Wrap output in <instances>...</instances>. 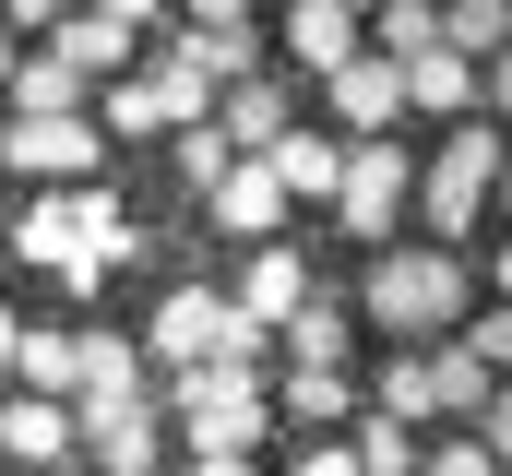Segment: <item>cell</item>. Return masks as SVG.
<instances>
[{"instance_id":"25","label":"cell","mask_w":512,"mask_h":476,"mask_svg":"<svg viewBox=\"0 0 512 476\" xmlns=\"http://www.w3.org/2000/svg\"><path fill=\"white\" fill-rule=\"evenodd\" d=\"M441 48H453V60H501V48H512V0H477V12H441Z\"/></svg>"},{"instance_id":"13","label":"cell","mask_w":512,"mask_h":476,"mask_svg":"<svg viewBox=\"0 0 512 476\" xmlns=\"http://www.w3.org/2000/svg\"><path fill=\"white\" fill-rule=\"evenodd\" d=\"M203 203H215V227H227V238H251V250L286 227V179H274L262 155H239V167H227V179H215Z\"/></svg>"},{"instance_id":"33","label":"cell","mask_w":512,"mask_h":476,"mask_svg":"<svg viewBox=\"0 0 512 476\" xmlns=\"http://www.w3.org/2000/svg\"><path fill=\"white\" fill-rule=\"evenodd\" d=\"M477 453L512 476V393H489V417H477Z\"/></svg>"},{"instance_id":"41","label":"cell","mask_w":512,"mask_h":476,"mask_svg":"<svg viewBox=\"0 0 512 476\" xmlns=\"http://www.w3.org/2000/svg\"><path fill=\"white\" fill-rule=\"evenodd\" d=\"M489 274H501V298H512V238H501V262H489Z\"/></svg>"},{"instance_id":"31","label":"cell","mask_w":512,"mask_h":476,"mask_svg":"<svg viewBox=\"0 0 512 476\" xmlns=\"http://www.w3.org/2000/svg\"><path fill=\"white\" fill-rule=\"evenodd\" d=\"M417 476H501L477 441H417Z\"/></svg>"},{"instance_id":"10","label":"cell","mask_w":512,"mask_h":476,"mask_svg":"<svg viewBox=\"0 0 512 476\" xmlns=\"http://www.w3.org/2000/svg\"><path fill=\"white\" fill-rule=\"evenodd\" d=\"M12 250L48 262L60 286H96V262H84V203H60V191H36V203L12 215Z\"/></svg>"},{"instance_id":"2","label":"cell","mask_w":512,"mask_h":476,"mask_svg":"<svg viewBox=\"0 0 512 476\" xmlns=\"http://www.w3.org/2000/svg\"><path fill=\"white\" fill-rule=\"evenodd\" d=\"M501 155H512L501 119H453V131H441V155H429V179H417V227L441 238V250L501 203Z\"/></svg>"},{"instance_id":"18","label":"cell","mask_w":512,"mask_h":476,"mask_svg":"<svg viewBox=\"0 0 512 476\" xmlns=\"http://www.w3.org/2000/svg\"><path fill=\"white\" fill-rule=\"evenodd\" d=\"M405 108H417V119H477V60L417 48V60H405Z\"/></svg>"},{"instance_id":"35","label":"cell","mask_w":512,"mask_h":476,"mask_svg":"<svg viewBox=\"0 0 512 476\" xmlns=\"http://www.w3.org/2000/svg\"><path fill=\"white\" fill-rule=\"evenodd\" d=\"M60 12H72V0H0V24H24V36H48Z\"/></svg>"},{"instance_id":"23","label":"cell","mask_w":512,"mask_h":476,"mask_svg":"<svg viewBox=\"0 0 512 476\" xmlns=\"http://www.w3.org/2000/svg\"><path fill=\"white\" fill-rule=\"evenodd\" d=\"M286 346H298V369H334V357H346V298L310 286V298L286 310Z\"/></svg>"},{"instance_id":"1","label":"cell","mask_w":512,"mask_h":476,"mask_svg":"<svg viewBox=\"0 0 512 476\" xmlns=\"http://www.w3.org/2000/svg\"><path fill=\"white\" fill-rule=\"evenodd\" d=\"M465 298H477V274H465V250H382L370 262V322L405 334V346H429V334H465Z\"/></svg>"},{"instance_id":"22","label":"cell","mask_w":512,"mask_h":476,"mask_svg":"<svg viewBox=\"0 0 512 476\" xmlns=\"http://www.w3.org/2000/svg\"><path fill=\"white\" fill-rule=\"evenodd\" d=\"M346 465L358 476H417V429L382 417V405H358V417H346Z\"/></svg>"},{"instance_id":"15","label":"cell","mask_w":512,"mask_h":476,"mask_svg":"<svg viewBox=\"0 0 512 476\" xmlns=\"http://www.w3.org/2000/svg\"><path fill=\"white\" fill-rule=\"evenodd\" d=\"M167 60H179V72H203V84L227 96V84H251V72H262V36H251V24H179V36H167Z\"/></svg>"},{"instance_id":"21","label":"cell","mask_w":512,"mask_h":476,"mask_svg":"<svg viewBox=\"0 0 512 476\" xmlns=\"http://www.w3.org/2000/svg\"><path fill=\"white\" fill-rule=\"evenodd\" d=\"M262 167L286 179V203H334V179H346V143H322V131H286Z\"/></svg>"},{"instance_id":"42","label":"cell","mask_w":512,"mask_h":476,"mask_svg":"<svg viewBox=\"0 0 512 476\" xmlns=\"http://www.w3.org/2000/svg\"><path fill=\"white\" fill-rule=\"evenodd\" d=\"M334 12H382V0H334Z\"/></svg>"},{"instance_id":"29","label":"cell","mask_w":512,"mask_h":476,"mask_svg":"<svg viewBox=\"0 0 512 476\" xmlns=\"http://www.w3.org/2000/svg\"><path fill=\"white\" fill-rule=\"evenodd\" d=\"M120 250H131V215H120V203H108V191H84V262L108 274Z\"/></svg>"},{"instance_id":"5","label":"cell","mask_w":512,"mask_h":476,"mask_svg":"<svg viewBox=\"0 0 512 476\" xmlns=\"http://www.w3.org/2000/svg\"><path fill=\"white\" fill-rule=\"evenodd\" d=\"M405 203H417V155L405 143H346V179H334V227L370 238V250H393V227H405Z\"/></svg>"},{"instance_id":"7","label":"cell","mask_w":512,"mask_h":476,"mask_svg":"<svg viewBox=\"0 0 512 476\" xmlns=\"http://www.w3.org/2000/svg\"><path fill=\"white\" fill-rule=\"evenodd\" d=\"M322 108L346 119V143H382L393 119H405V60H382V48H358L334 84H322Z\"/></svg>"},{"instance_id":"4","label":"cell","mask_w":512,"mask_h":476,"mask_svg":"<svg viewBox=\"0 0 512 476\" xmlns=\"http://www.w3.org/2000/svg\"><path fill=\"white\" fill-rule=\"evenodd\" d=\"M143 346L167 357V369H203V357H239V369H251L274 334L239 322V298H227V286H167V298H155V322H143Z\"/></svg>"},{"instance_id":"39","label":"cell","mask_w":512,"mask_h":476,"mask_svg":"<svg viewBox=\"0 0 512 476\" xmlns=\"http://www.w3.org/2000/svg\"><path fill=\"white\" fill-rule=\"evenodd\" d=\"M191 24H251V0H191Z\"/></svg>"},{"instance_id":"24","label":"cell","mask_w":512,"mask_h":476,"mask_svg":"<svg viewBox=\"0 0 512 476\" xmlns=\"http://www.w3.org/2000/svg\"><path fill=\"white\" fill-rule=\"evenodd\" d=\"M286 417H298V429H346V417H358L346 369H298V381H286Z\"/></svg>"},{"instance_id":"46","label":"cell","mask_w":512,"mask_h":476,"mask_svg":"<svg viewBox=\"0 0 512 476\" xmlns=\"http://www.w3.org/2000/svg\"><path fill=\"white\" fill-rule=\"evenodd\" d=\"M155 476H191V465H155Z\"/></svg>"},{"instance_id":"8","label":"cell","mask_w":512,"mask_h":476,"mask_svg":"<svg viewBox=\"0 0 512 476\" xmlns=\"http://www.w3.org/2000/svg\"><path fill=\"white\" fill-rule=\"evenodd\" d=\"M72 453H84L72 405H48V393H12V405H0V465L12 476H60Z\"/></svg>"},{"instance_id":"28","label":"cell","mask_w":512,"mask_h":476,"mask_svg":"<svg viewBox=\"0 0 512 476\" xmlns=\"http://www.w3.org/2000/svg\"><path fill=\"white\" fill-rule=\"evenodd\" d=\"M143 381V346L131 334H84V393H131Z\"/></svg>"},{"instance_id":"38","label":"cell","mask_w":512,"mask_h":476,"mask_svg":"<svg viewBox=\"0 0 512 476\" xmlns=\"http://www.w3.org/2000/svg\"><path fill=\"white\" fill-rule=\"evenodd\" d=\"M191 476H262L251 453H191Z\"/></svg>"},{"instance_id":"30","label":"cell","mask_w":512,"mask_h":476,"mask_svg":"<svg viewBox=\"0 0 512 476\" xmlns=\"http://www.w3.org/2000/svg\"><path fill=\"white\" fill-rule=\"evenodd\" d=\"M227 167H239V155H227V143H215V119H203V131H179V179H203V191H215V179H227Z\"/></svg>"},{"instance_id":"34","label":"cell","mask_w":512,"mask_h":476,"mask_svg":"<svg viewBox=\"0 0 512 476\" xmlns=\"http://www.w3.org/2000/svg\"><path fill=\"white\" fill-rule=\"evenodd\" d=\"M477 108H489V119H512V48L489 60V72H477Z\"/></svg>"},{"instance_id":"27","label":"cell","mask_w":512,"mask_h":476,"mask_svg":"<svg viewBox=\"0 0 512 476\" xmlns=\"http://www.w3.org/2000/svg\"><path fill=\"white\" fill-rule=\"evenodd\" d=\"M441 48V0H382V60H417Z\"/></svg>"},{"instance_id":"11","label":"cell","mask_w":512,"mask_h":476,"mask_svg":"<svg viewBox=\"0 0 512 476\" xmlns=\"http://www.w3.org/2000/svg\"><path fill=\"white\" fill-rule=\"evenodd\" d=\"M286 131H298V108H286V84H274V72H251V84H227V96H215V143H227V155H274Z\"/></svg>"},{"instance_id":"45","label":"cell","mask_w":512,"mask_h":476,"mask_svg":"<svg viewBox=\"0 0 512 476\" xmlns=\"http://www.w3.org/2000/svg\"><path fill=\"white\" fill-rule=\"evenodd\" d=\"M0 84H12V48H0Z\"/></svg>"},{"instance_id":"43","label":"cell","mask_w":512,"mask_h":476,"mask_svg":"<svg viewBox=\"0 0 512 476\" xmlns=\"http://www.w3.org/2000/svg\"><path fill=\"white\" fill-rule=\"evenodd\" d=\"M501 203H512V155H501Z\"/></svg>"},{"instance_id":"12","label":"cell","mask_w":512,"mask_h":476,"mask_svg":"<svg viewBox=\"0 0 512 476\" xmlns=\"http://www.w3.org/2000/svg\"><path fill=\"white\" fill-rule=\"evenodd\" d=\"M489 393H501V369L465 346V334H429V417H453V429H477L489 417Z\"/></svg>"},{"instance_id":"40","label":"cell","mask_w":512,"mask_h":476,"mask_svg":"<svg viewBox=\"0 0 512 476\" xmlns=\"http://www.w3.org/2000/svg\"><path fill=\"white\" fill-rule=\"evenodd\" d=\"M12 346H24V322H12V310H0V369H12Z\"/></svg>"},{"instance_id":"37","label":"cell","mask_w":512,"mask_h":476,"mask_svg":"<svg viewBox=\"0 0 512 476\" xmlns=\"http://www.w3.org/2000/svg\"><path fill=\"white\" fill-rule=\"evenodd\" d=\"M84 12H108V24H131V36H143V24H155L167 0H84Z\"/></svg>"},{"instance_id":"17","label":"cell","mask_w":512,"mask_h":476,"mask_svg":"<svg viewBox=\"0 0 512 476\" xmlns=\"http://www.w3.org/2000/svg\"><path fill=\"white\" fill-rule=\"evenodd\" d=\"M358 48H370V36H358V12H334V0H298V12H286V60H298V72H322V84H334Z\"/></svg>"},{"instance_id":"6","label":"cell","mask_w":512,"mask_h":476,"mask_svg":"<svg viewBox=\"0 0 512 476\" xmlns=\"http://www.w3.org/2000/svg\"><path fill=\"white\" fill-rule=\"evenodd\" d=\"M72 429H84V453L108 476H155L167 465V405L131 381V393H72Z\"/></svg>"},{"instance_id":"14","label":"cell","mask_w":512,"mask_h":476,"mask_svg":"<svg viewBox=\"0 0 512 476\" xmlns=\"http://www.w3.org/2000/svg\"><path fill=\"white\" fill-rule=\"evenodd\" d=\"M310 298V262L286 250V238H262L251 262H239V322H262V334H286V310Z\"/></svg>"},{"instance_id":"36","label":"cell","mask_w":512,"mask_h":476,"mask_svg":"<svg viewBox=\"0 0 512 476\" xmlns=\"http://www.w3.org/2000/svg\"><path fill=\"white\" fill-rule=\"evenodd\" d=\"M286 476H358V465H346V441H310V453H298Z\"/></svg>"},{"instance_id":"20","label":"cell","mask_w":512,"mask_h":476,"mask_svg":"<svg viewBox=\"0 0 512 476\" xmlns=\"http://www.w3.org/2000/svg\"><path fill=\"white\" fill-rule=\"evenodd\" d=\"M12 393L72 405V393H84V334H24V346H12Z\"/></svg>"},{"instance_id":"16","label":"cell","mask_w":512,"mask_h":476,"mask_svg":"<svg viewBox=\"0 0 512 476\" xmlns=\"http://www.w3.org/2000/svg\"><path fill=\"white\" fill-rule=\"evenodd\" d=\"M36 48H48V60H72L84 84H120V72H131V24H108V12H60Z\"/></svg>"},{"instance_id":"26","label":"cell","mask_w":512,"mask_h":476,"mask_svg":"<svg viewBox=\"0 0 512 476\" xmlns=\"http://www.w3.org/2000/svg\"><path fill=\"white\" fill-rule=\"evenodd\" d=\"M370 405H382V417H405V429H429V346H405V357H393Z\"/></svg>"},{"instance_id":"32","label":"cell","mask_w":512,"mask_h":476,"mask_svg":"<svg viewBox=\"0 0 512 476\" xmlns=\"http://www.w3.org/2000/svg\"><path fill=\"white\" fill-rule=\"evenodd\" d=\"M465 346L489 357V369H512V298H501V310H477V322H465Z\"/></svg>"},{"instance_id":"9","label":"cell","mask_w":512,"mask_h":476,"mask_svg":"<svg viewBox=\"0 0 512 476\" xmlns=\"http://www.w3.org/2000/svg\"><path fill=\"white\" fill-rule=\"evenodd\" d=\"M24 179H96L108 167V131L96 119H12V143H0Z\"/></svg>"},{"instance_id":"3","label":"cell","mask_w":512,"mask_h":476,"mask_svg":"<svg viewBox=\"0 0 512 476\" xmlns=\"http://www.w3.org/2000/svg\"><path fill=\"white\" fill-rule=\"evenodd\" d=\"M167 417H179V441H191V453H251L262 429H274V393H262L239 357H203V369H179V381H167Z\"/></svg>"},{"instance_id":"19","label":"cell","mask_w":512,"mask_h":476,"mask_svg":"<svg viewBox=\"0 0 512 476\" xmlns=\"http://www.w3.org/2000/svg\"><path fill=\"white\" fill-rule=\"evenodd\" d=\"M84 96H96V84H84L72 60H48V48L12 60V119H84Z\"/></svg>"},{"instance_id":"44","label":"cell","mask_w":512,"mask_h":476,"mask_svg":"<svg viewBox=\"0 0 512 476\" xmlns=\"http://www.w3.org/2000/svg\"><path fill=\"white\" fill-rule=\"evenodd\" d=\"M441 12H477V0H441Z\"/></svg>"}]
</instances>
